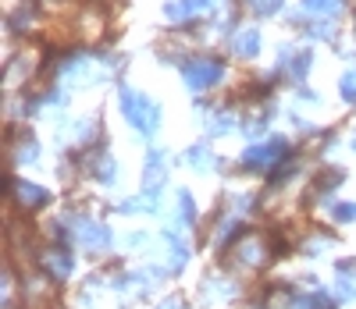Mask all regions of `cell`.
Returning <instances> with one entry per match:
<instances>
[{
  "label": "cell",
  "mask_w": 356,
  "mask_h": 309,
  "mask_svg": "<svg viewBox=\"0 0 356 309\" xmlns=\"http://www.w3.org/2000/svg\"><path fill=\"white\" fill-rule=\"evenodd\" d=\"M125 114H129V121L139 128V132H154V125H157V110L146 103L143 97H136L132 89H125Z\"/></svg>",
  "instance_id": "obj_1"
},
{
  "label": "cell",
  "mask_w": 356,
  "mask_h": 309,
  "mask_svg": "<svg viewBox=\"0 0 356 309\" xmlns=\"http://www.w3.org/2000/svg\"><path fill=\"white\" fill-rule=\"evenodd\" d=\"M186 75H189V85H211V82L221 75V68H218V65H203V60H196V65L186 68Z\"/></svg>",
  "instance_id": "obj_2"
}]
</instances>
